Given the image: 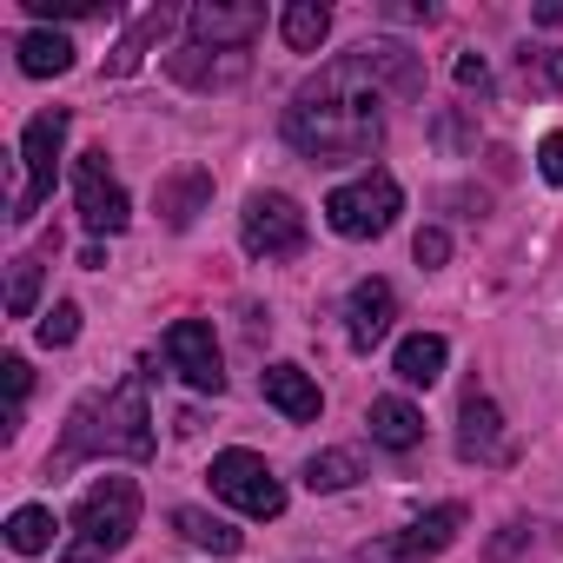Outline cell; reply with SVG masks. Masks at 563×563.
Listing matches in <instances>:
<instances>
[{"instance_id":"cell-1","label":"cell","mask_w":563,"mask_h":563,"mask_svg":"<svg viewBox=\"0 0 563 563\" xmlns=\"http://www.w3.org/2000/svg\"><path fill=\"white\" fill-rule=\"evenodd\" d=\"M286 146L312 166H352L385 146V87L365 74L358 54L325 60L286 107Z\"/></svg>"},{"instance_id":"cell-2","label":"cell","mask_w":563,"mask_h":563,"mask_svg":"<svg viewBox=\"0 0 563 563\" xmlns=\"http://www.w3.org/2000/svg\"><path fill=\"white\" fill-rule=\"evenodd\" d=\"M153 451H159V431H153V405H146V372H126L120 385L87 391L67 411V431H60V451L47 457V477H67L87 457H133V464H146Z\"/></svg>"},{"instance_id":"cell-3","label":"cell","mask_w":563,"mask_h":563,"mask_svg":"<svg viewBox=\"0 0 563 563\" xmlns=\"http://www.w3.org/2000/svg\"><path fill=\"white\" fill-rule=\"evenodd\" d=\"M140 530V484L133 477H100L74 504V537L60 543V563H107L133 543Z\"/></svg>"},{"instance_id":"cell-4","label":"cell","mask_w":563,"mask_h":563,"mask_svg":"<svg viewBox=\"0 0 563 563\" xmlns=\"http://www.w3.org/2000/svg\"><path fill=\"white\" fill-rule=\"evenodd\" d=\"M67 126H74V120H67V107H47V113H34V120H27V133H21V192L8 199V219H14V225H27V219L54 199Z\"/></svg>"},{"instance_id":"cell-5","label":"cell","mask_w":563,"mask_h":563,"mask_svg":"<svg viewBox=\"0 0 563 563\" xmlns=\"http://www.w3.org/2000/svg\"><path fill=\"white\" fill-rule=\"evenodd\" d=\"M398 212H405V186L391 173H358L352 186H339L325 199V225L339 239H385L398 225Z\"/></svg>"},{"instance_id":"cell-6","label":"cell","mask_w":563,"mask_h":563,"mask_svg":"<svg viewBox=\"0 0 563 563\" xmlns=\"http://www.w3.org/2000/svg\"><path fill=\"white\" fill-rule=\"evenodd\" d=\"M206 484H212V497H225L245 517H278V510H286V484L272 477V464L258 451H239V444L206 464Z\"/></svg>"},{"instance_id":"cell-7","label":"cell","mask_w":563,"mask_h":563,"mask_svg":"<svg viewBox=\"0 0 563 563\" xmlns=\"http://www.w3.org/2000/svg\"><path fill=\"white\" fill-rule=\"evenodd\" d=\"M239 239L265 265L272 258H299L306 252V212H299V199H286V192H252L245 212H239Z\"/></svg>"},{"instance_id":"cell-8","label":"cell","mask_w":563,"mask_h":563,"mask_svg":"<svg viewBox=\"0 0 563 563\" xmlns=\"http://www.w3.org/2000/svg\"><path fill=\"white\" fill-rule=\"evenodd\" d=\"M457 530H464V504H438L418 523H405L391 537H372L358 550V563H431V556H444L457 543Z\"/></svg>"},{"instance_id":"cell-9","label":"cell","mask_w":563,"mask_h":563,"mask_svg":"<svg viewBox=\"0 0 563 563\" xmlns=\"http://www.w3.org/2000/svg\"><path fill=\"white\" fill-rule=\"evenodd\" d=\"M74 199H80V219H87L93 239H113V232H126V219H133V199H126V186L113 179L107 153H80V166H74Z\"/></svg>"},{"instance_id":"cell-10","label":"cell","mask_w":563,"mask_h":563,"mask_svg":"<svg viewBox=\"0 0 563 563\" xmlns=\"http://www.w3.org/2000/svg\"><path fill=\"white\" fill-rule=\"evenodd\" d=\"M159 352H166V365H173V372H179L199 398H219V391H225L219 339H212V325H206V319H179V325H166Z\"/></svg>"},{"instance_id":"cell-11","label":"cell","mask_w":563,"mask_h":563,"mask_svg":"<svg viewBox=\"0 0 563 563\" xmlns=\"http://www.w3.org/2000/svg\"><path fill=\"white\" fill-rule=\"evenodd\" d=\"M186 34H192V47L245 54L265 34V8L258 0H199V8H186Z\"/></svg>"},{"instance_id":"cell-12","label":"cell","mask_w":563,"mask_h":563,"mask_svg":"<svg viewBox=\"0 0 563 563\" xmlns=\"http://www.w3.org/2000/svg\"><path fill=\"white\" fill-rule=\"evenodd\" d=\"M457 457L464 464H504L510 457L504 418H497L490 391H477V385H464V398H457Z\"/></svg>"},{"instance_id":"cell-13","label":"cell","mask_w":563,"mask_h":563,"mask_svg":"<svg viewBox=\"0 0 563 563\" xmlns=\"http://www.w3.org/2000/svg\"><path fill=\"white\" fill-rule=\"evenodd\" d=\"M166 74L192 93H212V87H239L252 74V54H225V47H179L166 54Z\"/></svg>"},{"instance_id":"cell-14","label":"cell","mask_w":563,"mask_h":563,"mask_svg":"<svg viewBox=\"0 0 563 563\" xmlns=\"http://www.w3.org/2000/svg\"><path fill=\"white\" fill-rule=\"evenodd\" d=\"M391 319H398V292H391V278H358L352 299H345V339H352L358 352H372V345L391 332Z\"/></svg>"},{"instance_id":"cell-15","label":"cell","mask_w":563,"mask_h":563,"mask_svg":"<svg viewBox=\"0 0 563 563\" xmlns=\"http://www.w3.org/2000/svg\"><path fill=\"white\" fill-rule=\"evenodd\" d=\"M258 391H265V405H272L278 418H292V424H319V411H325L319 378H312L306 365H265Z\"/></svg>"},{"instance_id":"cell-16","label":"cell","mask_w":563,"mask_h":563,"mask_svg":"<svg viewBox=\"0 0 563 563\" xmlns=\"http://www.w3.org/2000/svg\"><path fill=\"white\" fill-rule=\"evenodd\" d=\"M358 60H365V74L385 87V93H398V100H418L424 93V67H418V54L405 47V41H365V47H352Z\"/></svg>"},{"instance_id":"cell-17","label":"cell","mask_w":563,"mask_h":563,"mask_svg":"<svg viewBox=\"0 0 563 563\" xmlns=\"http://www.w3.org/2000/svg\"><path fill=\"white\" fill-rule=\"evenodd\" d=\"M365 431H372V444H385V451H418V444H424V411H418L411 398H372Z\"/></svg>"},{"instance_id":"cell-18","label":"cell","mask_w":563,"mask_h":563,"mask_svg":"<svg viewBox=\"0 0 563 563\" xmlns=\"http://www.w3.org/2000/svg\"><path fill=\"white\" fill-rule=\"evenodd\" d=\"M14 54H21V74H27V80H54V74L74 67V41H67L60 27H34V34H21Z\"/></svg>"},{"instance_id":"cell-19","label":"cell","mask_w":563,"mask_h":563,"mask_svg":"<svg viewBox=\"0 0 563 563\" xmlns=\"http://www.w3.org/2000/svg\"><path fill=\"white\" fill-rule=\"evenodd\" d=\"M444 358H451V345H444L438 332H411V339L398 345V358H391V372H398L405 385H424V391H431V385L444 378Z\"/></svg>"},{"instance_id":"cell-20","label":"cell","mask_w":563,"mask_h":563,"mask_svg":"<svg viewBox=\"0 0 563 563\" xmlns=\"http://www.w3.org/2000/svg\"><path fill=\"white\" fill-rule=\"evenodd\" d=\"M206 199H212V173H179V179H159V212H166V225H173V232H186V225L206 212Z\"/></svg>"},{"instance_id":"cell-21","label":"cell","mask_w":563,"mask_h":563,"mask_svg":"<svg viewBox=\"0 0 563 563\" xmlns=\"http://www.w3.org/2000/svg\"><path fill=\"white\" fill-rule=\"evenodd\" d=\"M173 530H179L192 550H212V556H239V543H245V537H239L225 517H212V510H192V504H179V510H173Z\"/></svg>"},{"instance_id":"cell-22","label":"cell","mask_w":563,"mask_h":563,"mask_svg":"<svg viewBox=\"0 0 563 563\" xmlns=\"http://www.w3.org/2000/svg\"><path fill=\"white\" fill-rule=\"evenodd\" d=\"M278 34H286L292 54H319L325 34H332V8H319V0H292V8L278 14Z\"/></svg>"},{"instance_id":"cell-23","label":"cell","mask_w":563,"mask_h":563,"mask_svg":"<svg viewBox=\"0 0 563 563\" xmlns=\"http://www.w3.org/2000/svg\"><path fill=\"white\" fill-rule=\"evenodd\" d=\"M54 530H60V523H54L47 504H21V510L8 517V550H14V556H47V550H54Z\"/></svg>"},{"instance_id":"cell-24","label":"cell","mask_w":563,"mask_h":563,"mask_svg":"<svg viewBox=\"0 0 563 563\" xmlns=\"http://www.w3.org/2000/svg\"><path fill=\"white\" fill-rule=\"evenodd\" d=\"M358 484V451H312L306 457V490H352Z\"/></svg>"},{"instance_id":"cell-25","label":"cell","mask_w":563,"mask_h":563,"mask_svg":"<svg viewBox=\"0 0 563 563\" xmlns=\"http://www.w3.org/2000/svg\"><path fill=\"white\" fill-rule=\"evenodd\" d=\"M166 27H173V8H153V14H146V21H140L126 41H120V54H113V67H107V74H133V67L146 60V47H153Z\"/></svg>"},{"instance_id":"cell-26","label":"cell","mask_w":563,"mask_h":563,"mask_svg":"<svg viewBox=\"0 0 563 563\" xmlns=\"http://www.w3.org/2000/svg\"><path fill=\"white\" fill-rule=\"evenodd\" d=\"M530 93H563V47H523L517 54Z\"/></svg>"},{"instance_id":"cell-27","label":"cell","mask_w":563,"mask_h":563,"mask_svg":"<svg viewBox=\"0 0 563 563\" xmlns=\"http://www.w3.org/2000/svg\"><path fill=\"white\" fill-rule=\"evenodd\" d=\"M34 306H41V258H8V312L34 319Z\"/></svg>"},{"instance_id":"cell-28","label":"cell","mask_w":563,"mask_h":563,"mask_svg":"<svg viewBox=\"0 0 563 563\" xmlns=\"http://www.w3.org/2000/svg\"><path fill=\"white\" fill-rule=\"evenodd\" d=\"M74 339H80V306H74V299H60V306L41 319V345H47V352H60V345H74Z\"/></svg>"},{"instance_id":"cell-29","label":"cell","mask_w":563,"mask_h":563,"mask_svg":"<svg viewBox=\"0 0 563 563\" xmlns=\"http://www.w3.org/2000/svg\"><path fill=\"white\" fill-rule=\"evenodd\" d=\"M0 372H8V431H14V424H21V411H27L34 372H27V358H0Z\"/></svg>"},{"instance_id":"cell-30","label":"cell","mask_w":563,"mask_h":563,"mask_svg":"<svg viewBox=\"0 0 563 563\" xmlns=\"http://www.w3.org/2000/svg\"><path fill=\"white\" fill-rule=\"evenodd\" d=\"M411 258H418L424 272H438V265L451 258V232H444V225H424V232L411 239Z\"/></svg>"},{"instance_id":"cell-31","label":"cell","mask_w":563,"mask_h":563,"mask_svg":"<svg viewBox=\"0 0 563 563\" xmlns=\"http://www.w3.org/2000/svg\"><path fill=\"white\" fill-rule=\"evenodd\" d=\"M457 87L477 93V100L490 93V67H484V54H457Z\"/></svg>"},{"instance_id":"cell-32","label":"cell","mask_w":563,"mask_h":563,"mask_svg":"<svg viewBox=\"0 0 563 563\" xmlns=\"http://www.w3.org/2000/svg\"><path fill=\"white\" fill-rule=\"evenodd\" d=\"M537 173H543L550 186H563V133H543V146H537Z\"/></svg>"},{"instance_id":"cell-33","label":"cell","mask_w":563,"mask_h":563,"mask_svg":"<svg viewBox=\"0 0 563 563\" xmlns=\"http://www.w3.org/2000/svg\"><path fill=\"white\" fill-rule=\"evenodd\" d=\"M530 21H537V27H563V0H537Z\"/></svg>"}]
</instances>
